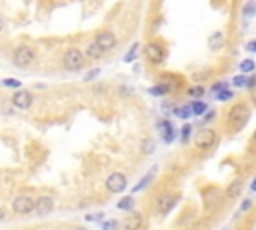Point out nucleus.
Returning <instances> with one entry per match:
<instances>
[{"label":"nucleus","mask_w":256,"mask_h":230,"mask_svg":"<svg viewBox=\"0 0 256 230\" xmlns=\"http://www.w3.org/2000/svg\"><path fill=\"white\" fill-rule=\"evenodd\" d=\"M250 118V108L244 104V102H238L234 104L230 110H228V124L234 128V130H242L246 126Z\"/></svg>","instance_id":"nucleus-1"},{"label":"nucleus","mask_w":256,"mask_h":230,"mask_svg":"<svg viewBox=\"0 0 256 230\" xmlns=\"http://www.w3.org/2000/svg\"><path fill=\"white\" fill-rule=\"evenodd\" d=\"M216 142H218V136L212 128H202L194 136V146L198 150H210V148H214Z\"/></svg>","instance_id":"nucleus-2"},{"label":"nucleus","mask_w":256,"mask_h":230,"mask_svg":"<svg viewBox=\"0 0 256 230\" xmlns=\"http://www.w3.org/2000/svg\"><path fill=\"white\" fill-rule=\"evenodd\" d=\"M144 58H146L150 64L158 66V64H162L164 58H166V48H164L162 44H158V42H150V44L144 46Z\"/></svg>","instance_id":"nucleus-3"},{"label":"nucleus","mask_w":256,"mask_h":230,"mask_svg":"<svg viewBox=\"0 0 256 230\" xmlns=\"http://www.w3.org/2000/svg\"><path fill=\"white\" fill-rule=\"evenodd\" d=\"M62 64L66 70L70 72H78L82 66H84V54L78 50V48H68L64 52V58H62Z\"/></svg>","instance_id":"nucleus-4"},{"label":"nucleus","mask_w":256,"mask_h":230,"mask_svg":"<svg viewBox=\"0 0 256 230\" xmlns=\"http://www.w3.org/2000/svg\"><path fill=\"white\" fill-rule=\"evenodd\" d=\"M34 58H36L34 48H30V46H26V44L18 46V48L14 50V54H12V60H14V64H16L18 68H24V66L32 64Z\"/></svg>","instance_id":"nucleus-5"},{"label":"nucleus","mask_w":256,"mask_h":230,"mask_svg":"<svg viewBox=\"0 0 256 230\" xmlns=\"http://www.w3.org/2000/svg\"><path fill=\"white\" fill-rule=\"evenodd\" d=\"M126 184H128V180H126V176H124L122 172H112V174L106 178L104 186H106L108 192L118 194V192H122V190L126 188Z\"/></svg>","instance_id":"nucleus-6"},{"label":"nucleus","mask_w":256,"mask_h":230,"mask_svg":"<svg viewBox=\"0 0 256 230\" xmlns=\"http://www.w3.org/2000/svg\"><path fill=\"white\" fill-rule=\"evenodd\" d=\"M94 44L98 46L102 52H108V50H112L114 46H116V36H114V32H110V30H102V32L96 34Z\"/></svg>","instance_id":"nucleus-7"},{"label":"nucleus","mask_w":256,"mask_h":230,"mask_svg":"<svg viewBox=\"0 0 256 230\" xmlns=\"http://www.w3.org/2000/svg\"><path fill=\"white\" fill-rule=\"evenodd\" d=\"M12 208H14L16 214H24V216L26 214H32L34 212V200L30 196H26V194H20V196L14 198Z\"/></svg>","instance_id":"nucleus-8"},{"label":"nucleus","mask_w":256,"mask_h":230,"mask_svg":"<svg viewBox=\"0 0 256 230\" xmlns=\"http://www.w3.org/2000/svg\"><path fill=\"white\" fill-rule=\"evenodd\" d=\"M176 202H178V196H174V194H162L156 200V212L164 216V214H168L176 206Z\"/></svg>","instance_id":"nucleus-9"},{"label":"nucleus","mask_w":256,"mask_h":230,"mask_svg":"<svg viewBox=\"0 0 256 230\" xmlns=\"http://www.w3.org/2000/svg\"><path fill=\"white\" fill-rule=\"evenodd\" d=\"M12 104L16 108H20V110H26V108L32 106V94L28 90H18V92H14V96H12Z\"/></svg>","instance_id":"nucleus-10"},{"label":"nucleus","mask_w":256,"mask_h":230,"mask_svg":"<svg viewBox=\"0 0 256 230\" xmlns=\"http://www.w3.org/2000/svg\"><path fill=\"white\" fill-rule=\"evenodd\" d=\"M54 210V200L50 196H40L38 200H34V212L40 216H46Z\"/></svg>","instance_id":"nucleus-11"},{"label":"nucleus","mask_w":256,"mask_h":230,"mask_svg":"<svg viewBox=\"0 0 256 230\" xmlns=\"http://www.w3.org/2000/svg\"><path fill=\"white\" fill-rule=\"evenodd\" d=\"M144 226V218L140 212H130L124 220V230H142Z\"/></svg>","instance_id":"nucleus-12"},{"label":"nucleus","mask_w":256,"mask_h":230,"mask_svg":"<svg viewBox=\"0 0 256 230\" xmlns=\"http://www.w3.org/2000/svg\"><path fill=\"white\" fill-rule=\"evenodd\" d=\"M158 130L162 132V140L166 142V144H170L174 138H176V128L168 122V120H162V122H158Z\"/></svg>","instance_id":"nucleus-13"},{"label":"nucleus","mask_w":256,"mask_h":230,"mask_svg":"<svg viewBox=\"0 0 256 230\" xmlns=\"http://www.w3.org/2000/svg\"><path fill=\"white\" fill-rule=\"evenodd\" d=\"M82 54H84V58H90V60H98V58L104 56V52H102V50L98 48V46H96L94 42H90V44L86 46V50H84Z\"/></svg>","instance_id":"nucleus-14"},{"label":"nucleus","mask_w":256,"mask_h":230,"mask_svg":"<svg viewBox=\"0 0 256 230\" xmlns=\"http://www.w3.org/2000/svg\"><path fill=\"white\" fill-rule=\"evenodd\" d=\"M240 192H242V178H236V180H232V182L228 184L226 196H228V198H236V196H240Z\"/></svg>","instance_id":"nucleus-15"},{"label":"nucleus","mask_w":256,"mask_h":230,"mask_svg":"<svg viewBox=\"0 0 256 230\" xmlns=\"http://www.w3.org/2000/svg\"><path fill=\"white\" fill-rule=\"evenodd\" d=\"M154 172H156V168H152V170H150V172H148V174H146V176H144V178H142V180H140V182L136 184V186H134V190H132V192H140L142 188H146V186H148V184L152 182V178H154Z\"/></svg>","instance_id":"nucleus-16"},{"label":"nucleus","mask_w":256,"mask_h":230,"mask_svg":"<svg viewBox=\"0 0 256 230\" xmlns=\"http://www.w3.org/2000/svg\"><path fill=\"white\" fill-rule=\"evenodd\" d=\"M168 92H172V88H168V86L162 84V82L150 88V94H152V96H164V94H168Z\"/></svg>","instance_id":"nucleus-17"},{"label":"nucleus","mask_w":256,"mask_h":230,"mask_svg":"<svg viewBox=\"0 0 256 230\" xmlns=\"http://www.w3.org/2000/svg\"><path fill=\"white\" fill-rule=\"evenodd\" d=\"M222 42H224V34H222V32H214V34L208 38V44H210L212 50H218Z\"/></svg>","instance_id":"nucleus-18"},{"label":"nucleus","mask_w":256,"mask_h":230,"mask_svg":"<svg viewBox=\"0 0 256 230\" xmlns=\"http://www.w3.org/2000/svg\"><path fill=\"white\" fill-rule=\"evenodd\" d=\"M190 110H192V116H202L204 112L208 110V106L204 104L202 100H196V102H192V104H190Z\"/></svg>","instance_id":"nucleus-19"},{"label":"nucleus","mask_w":256,"mask_h":230,"mask_svg":"<svg viewBox=\"0 0 256 230\" xmlns=\"http://www.w3.org/2000/svg\"><path fill=\"white\" fill-rule=\"evenodd\" d=\"M116 208H118V210H126V212H130V210L134 208V198H132V196H124V198H120V200H118V204H116Z\"/></svg>","instance_id":"nucleus-20"},{"label":"nucleus","mask_w":256,"mask_h":230,"mask_svg":"<svg viewBox=\"0 0 256 230\" xmlns=\"http://www.w3.org/2000/svg\"><path fill=\"white\" fill-rule=\"evenodd\" d=\"M254 68H256V62H254L252 58H246V60L240 62V74H248V72H252Z\"/></svg>","instance_id":"nucleus-21"},{"label":"nucleus","mask_w":256,"mask_h":230,"mask_svg":"<svg viewBox=\"0 0 256 230\" xmlns=\"http://www.w3.org/2000/svg\"><path fill=\"white\" fill-rule=\"evenodd\" d=\"M190 132H192V126L190 124H184L182 126V132H180V140L184 144H188V140H190Z\"/></svg>","instance_id":"nucleus-22"},{"label":"nucleus","mask_w":256,"mask_h":230,"mask_svg":"<svg viewBox=\"0 0 256 230\" xmlns=\"http://www.w3.org/2000/svg\"><path fill=\"white\" fill-rule=\"evenodd\" d=\"M234 94H232V92L226 88V90H220V92H216V98L220 100V102H226V100H230Z\"/></svg>","instance_id":"nucleus-23"},{"label":"nucleus","mask_w":256,"mask_h":230,"mask_svg":"<svg viewBox=\"0 0 256 230\" xmlns=\"http://www.w3.org/2000/svg\"><path fill=\"white\" fill-rule=\"evenodd\" d=\"M202 94H204V88H202V86H192V88H188V96L200 98Z\"/></svg>","instance_id":"nucleus-24"},{"label":"nucleus","mask_w":256,"mask_h":230,"mask_svg":"<svg viewBox=\"0 0 256 230\" xmlns=\"http://www.w3.org/2000/svg\"><path fill=\"white\" fill-rule=\"evenodd\" d=\"M176 116H180V118L188 120V118L192 116V110H190V106H182V108H178V110H176Z\"/></svg>","instance_id":"nucleus-25"},{"label":"nucleus","mask_w":256,"mask_h":230,"mask_svg":"<svg viewBox=\"0 0 256 230\" xmlns=\"http://www.w3.org/2000/svg\"><path fill=\"white\" fill-rule=\"evenodd\" d=\"M232 84H234V86H238V88L246 86V76H244V74H238V76H234V78H232Z\"/></svg>","instance_id":"nucleus-26"},{"label":"nucleus","mask_w":256,"mask_h":230,"mask_svg":"<svg viewBox=\"0 0 256 230\" xmlns=\"http://www.w3.org/2000/svg\"><path fill=\"white\" fill-rule=\"evenodd\" d=\"M136 54H138V44H134V46H132V50L124 56V60H126V62H132V60L136 58Z\"/></svg>","instance_id":"nucleus-27"},{"label":"nucleus","mask_w":256,"mask_h":230,"mask_svg":"<svg viewBox=\"0 0 256 230\" xmlns=\"http://www.w3.org/2000/svg\"><path fill=\"white\" fill-rule=\"evenodd\" d=\"M2 84L10 86V88H20V80H16V78H6V80H2Z\"/></svg>","instance_id":"nucleus-28"},{"label":"nucleus","mask_w":256,"mask_h":230,"mask_svg":"<svg viewBox=\"0 0 256 230\" xmlns=\"http://www.w3.org/2000/svg\"><path fill=\"white\" fill-rule=\"evenodd\" d=\"M116 224H118L116 220H106V222H102V228H104V230H116L118 228Z\"/></svg>","instance_id":"nucleus-29"},{"label":"nucleus","mask_w":256,"mask_h":230,"mask_svg":"<svg viewBox=\"0 0 256 230\" xmlns=\"http://www.w3.org/2000/svg\"><path fill=\"white\" fill-rule=\"evenodd\" d=\"M154 150V144H152V140H146V142H142V152H152Z\"/></svg>","instance_id":"nucleus-30"},{"label":"nucleus","mask_w":256,"mask_h":230,"mask_svg":"<svg viewBox=\"0 0 256 230\" xmlns=\"http://www.w3.org/2000/svg\"><path fill=\"white\" fill-rule=\"evenodd\" d=\"M102 218H104V216H102L100 212H98V214H86V220H88V222H100Z\"/></svg>","instance_id":"nucleus-31"},{"label":"nucleus","mask_w":256,"mask_h":230,"mask_svg":"<svg viewBox=\"0 0 256 230\" xmlns=\"http://www.w3.org/2000/svg\"><path fill=\"white\" fill-rule=\"evenodd\" d=\"M98 74H100V70H98V68H94V70H90V72L84 76V80H86V82H90V80H94Z\"/></svg>","instance_id":"nucleus-32"},{"label":"nucleus","mask_w":256,"mask_h":230,"mask_svg":"<svg viewBox=\"0 0 256 230\" xmlns=\"http://www.w3.org/2000/svg\"><path fill=\"white\" fill-rule=\"evenodd\" d=\"M226 82H216L214 86H212V92H220V90H226Z\"/></svg>","instance_id":"nucleus-33"},{"label":"nucleus","mask_w":256,"mask_h":230,"mask_svg":"<svg viewBox=\"0 0 256 230\" xmlns=\"http://www.w3.org/2000/svg\"><path fill=\"white\" fill-rule=\"evenodd\" d=\"M246 88H256V78H246Z\"/></svg>","instance_id":"nucleus-34"},{"label":"nucleus","mask_w":256,"mask_h":230,"mask_svg":"<svg viewBox=\"0 0 256 230\" xmlns=\"http://www.w3.org/2000/svg\"><path fill=\"white\" fill-rule=\"evenodd\" d=\"M208 76H210V72H198V74H194L192 78H194V80H200V78H208Z\"/></svg>","instance_id":"nucleus-35"},{"label":"nucleus","mask_w":256,"mask_h":230,"mask_svg":"<svg viewBox=\"0 0 256 230\" xmlns=\"http://www.w3.org/2000/svg\"><path fill=\"white\" fill-rule=\"evenodd\" d=\"M250 208H252V200H248V198H246V200L242 202V210L246 212V210H250Z\"/></svg>","instance_id":"nucleus-36"},{"label":"nucleus","mask_w":256,"mask_h":230,"mask_svg":"<svg viewBox=\"0 0 256 230\" xmlns=\"http://www.w3.org/2000/svg\"><path fill=\"white\" fill-rule=\"evenodd\" d=\"M246 48H248L250 52H256V40H250V42H248V46H246Z\"/></svg>","instance_id":"nucleus-37"},{"label":"nucleus","mask_w":256,"mask_h":230,"mask_svg":"<svg viewBox=\"0 0 256 230\" xmlns=\"http://www.w3.org/2000/svg\"><path fill=\"white\" fill-rule=\"evenodd\" d=\"M252 12H254V4H246V8H244V14H246V16H250Z\"/></svg>","instance_id":"nucleus-38"},{"label":"nucleus","mask_w":256,"mask_h":230,"mask_svg":"<svg viewBox=\"0 0 256 230\" xmlns=\"http://www.w3.org/2000/svg\"><path fill=\"white\" fill-rule=\"evenodd\" d=\"M6 216V208H2V206H0V220H2Z\"/></svg>","instance_id":"nucleus-39"},{"label":"nucleus","mask_w":256,"mask_h":230,"mask_svg":"<svg viewBox=\"0 0 256 230\" xmlns=\"http://www.w3.org/2000/svg\"><path fill=\"white\" fill-rule=\"evenodd\" d=\"M250 192H256V178H254L252 184H250Z\"/></svg>","instance_id":"nucleus-40"},{"label":"nucleus","mask_w":256,"mask_h":230,"mask_svg":"<svg viewBox=\"0 0 256 230\" xmlns=\"http://www.w3.org/2000/svg\"><path fill=\"white\" fill-rule=\"evenodd\" d=\"M214 118V110H210V114H206V120H212Z\"/></svg>","instance_id":"nucleus-41"},{"label":"nucleus","mask_w":256,"mask_h":230,"mask_svg":"<svg viewBox=\"0 0 256 230\" xmlns=\"http://www.w3.org/2000/svg\"><path fill=\"white\" fill-rule=\"evenodd\" d=\"M252 104L256 106V92H254V96H252Z\"/></svg>","instance_id":"nucleus-42"},{"label":"nucleus","mask_w":256,"mask_h":230,"mask_svg":"<svg viewBox=\"0 0 256 230\" xmlns=\"http://www.w3.org/2000/svg\"><path fill=\"white\" fill-rule=\"evenodd\" d=\"M252 140H254V144H256V130H254V134H252Z\"/></svg>","instance_id":"nucleus-43"},{"label":"nucleus","mask_w":256,"mask_h":230,"mask_svg":"<svg viewBox=\"0 0 256 230\" xmlns=\"http://www.w3.org/2000/svg\"><path fill=\"white\" fill-rule=\"evenodd\" d=\"M2 26H4V22H2V18H0V30H2Z\"/></svg>","instance_id":"nucleus-44"},{"label":"nucleus","mask_w":256,"mask_h":230,"mask_svg":"<svg viewBox=\"0 0 256 230\" xmlns=\"http://www.w3.org/2000/svg\"><path fill=\"white\" fill-rule=\"evenodd\" d=\"M74 230H88V228H74Z\"/></svg>","instance_id":"nucleus-45"},{"label":"nucleus","mask_w":256,"mask_h":230,"mask_svg":"<svg viewBox=\"0 0 256 230\" xmlns=\"http://www.w3.org/2000/svg\"><path fill=\"white\" fill-rule=\"evenodd\" d=\"M254 10H256V4H254Z\"/></svg>","instance_id":"nucleus-46"}]
</instances>
